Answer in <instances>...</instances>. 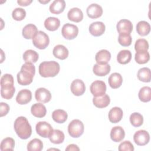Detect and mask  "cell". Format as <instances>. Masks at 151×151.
<instances>
[{
  "instance_id": "obj_14",
  "label": "cell",
  "mask_w": 151,
  "mask_h": 151,
  "mask_svg": "<svg viewBox=\"0 0 151 151\" xmlns=\"http://www.w3.org/2000/svg\"><path fill=\"white\" fill-rule=\"evenodd\" d=\"M86 12L88 17L92 19H95L100 17L103 14L102 7L97 4H90L86 9Z\"/></svg>"
},
{
  "instance_id": "obj_25",
  "label": "cell",
  "mask_w": 151,
  "mask_h": 151,
  "mask_svg": "<svg viewBox=\"0 0 151 151\" xmlns=\"http://www.w3.org/2000/svg\"><path fill=\"white\" fill-rule=\"evenodd\" d=\"M108 82L112 88H118L122 84L123 78L120 73H113L109 76Z\"/></svg>"
},
{
  "instance_id": "obj_29",
  "label": "cell",
  "mask_w": 151,
  "mask_h": 151,
  "mask_svg": "<svg viewBox=\"0 0 151 151\" xmlns=\"http://www.w3.org/2000/svg\"><path fill=\"white\" fill-rule=\"evenodd\" d=\"M136 31L139 35L146 36L148 35L150 31V25L149 23L146 21H140L136 25Z\"/></svg>"
},
{
  "instance_id": "obj_35",
  "label": "cell",
  "mask_w": 151,
  "mask_h": 151,
  "mask_svg": "<svg viewBox=\"0 0 151 151\" xmlns=\"http://www.w3.org/2000/svg\"><path fill=\"white\" fill-rule=\"evenodd\" d=\"M38 54L32 50H27L23 54V59L25 63H36L38 60Z\"/></svg>"
},
{
  "instance_id": "obj_49",
  "label": "cell",
  "mask_w": 151,
  "mask_h": 151,
  "mask_svg": "<svg viewBox=\"0 0 151 151\" xmlns=\"http://www.w3.org/2000/svg\"><path fill=\"white\" fill-rule=\"evenodd\" d=\"M48 150H59V149H50Z\"/></svg>"
},
{
  "instance_id": "obj_20",
  "label": "cell",
  "mask_w": 151,
  "mask_h": 151,
  "mask_svg": "<svg viewBox=\"0 0 151 151\" xmlns=\"http://www.w3.org/2000/svg\"><path fill=\"white\" fill-rule=\"evenodd\" d=\"M31 112L34 116L38 118H42L46 115L47 109L43 104L37 103L31 106Z\"/></svg>"
},
{
  "instance_id": "obj_1",
  "label": "cell",
  "mask_w": 151,
  "mask_h": 151,
  "mask_svg": "<svg viewBox=\"0 0 151 151\" xmlns=\"http://www.w3.org/2000/svg\"><path fill=\"white\" fill-rule=\"evenodd\" d=\"M35 73V67L32 63H25L24 64L20 71L17 74L18 83L22 86H27L32 82Z\"/></svg>"
},
{
  "instance_id": "obj_19",
  "label": "cell",
  "mask_w": 151,
  "mask_h": 151,
  "mask_svg": "<svg viewBox=\"0 0 151 151\" xmlns=\"http://www.w3.org/2000/svg\"><path fill=\"white\" fill-rule=\"evenodd\" d=\"M111 54L110 52L105 49L99 51L95 56V60L97 64H106L110 60Z\"/></svg>"
},
{
  "instance_id": "obj_13",
  "label": "cell",
  "mask_w": 151,
  "mask_h": 151,
  "mask_svg": "<svg viewBox=\"0 0 151 151\" xmlns=\"http://www.w3.org/2000/svg\"><path fill=\"white\" fill-rule=\"evenodd\" d=\"M106 26L103 22L96 21L92 22L89 27L90 33L94 37H99L104 34Z\"/></svg>"
},
{
  "instance_id": "obj_11",
  "label": "cell",
  "mask_w": 151,
  "mask_h": 151,
  "mask_svg": "<svg viewBox=\"0 0 151 151\" xmlns=\"http://www.w3.org/2000/svg\"><path fill=\"white\" fill-rule=\"evenodd\" d=\"M35 98L38 101L45 103L51 100V94L47 88L40 87L36 90L35 92Z\"/></svg>"
},
{
  "instance_id": "obj_23",
  "label": "cell",
  "mask_w": 151,
  "mask_h": 151,
  "mask_svg": "<svg viewBox=\"0 0 151 151\" xmlns=\"http://www.w3.org/2000/svg\"><path fill=\"white\" fill-rule=\"evenodd\" d=\"M110 97L106 93L101 96L94 97L93 99V103L94 105L98 108L106 107L110 104Z\"/></svg>"
},
{
  "instance_id": "obj_12",
  "label": "cell",
  "mask_w": 151,
  "mask_h": 151,
  "mask_svg": "<svg viewBox=\"0 0 151 151\" xmlns=\"http://www.w3.org/2000/svg\"><path fill=\"white\" fill-rule=\"evenodd\" d=\"M117 32L120 34H130L133 30V25L130 20L122 19L120 20L116 25Z\"/></svg>"
},
{
  "instance_id": "obj_41",
  "label": "cell",
  "mask_w": 151,
  "mask_h": 151,
  "mask_svg": "<svg viewBox=\"0 0 151 151\" xmlns=\"http://www.w3.org/2000/svg\"><path fill=\"white\" fill-rule=\"evenodd\" d=\"M118 42L123 47H128L132 44V38L130 34H120L118 37Z\"/></svg>"
},
{
  "instance_id": "obj_30",
  "label": "cell",
  "mask_w": 151,
  "mask_h": 151,
  "mask_svg": "<svg viewBox=\"0 0 151 151\" xmlns=\"http://www.w3.org/2000/svg\"><path fill=\"white\" fill-rule=\"evenodd\" d=\"M132 59V53L130 50H123L119 51L117 55V61L121 64L129 63Z\"/></svg>"
},
{
  "instance_id": "obj_17",
  "label": "cell",
  "mask_w": 151,
  "mask_h": 151,
  "mask_svg": "<svg viewBox=\"0 0 151 151\" xmlns=\"http://www.w3.org/2000/svg\"><path fill=\"white\" fill-rule=\"evenodd\" d=\"M124 130L121 126H114L111 129L110 131V138L113 142H121L124 138Z\"/></svg>"
},
{
  "instance_id": "obj_33",
  "label": "cell",
  "mask_w": 151,
  "mask_h": 151,
  "mask_svg": "<svg viewBox=\"0 0 151 151\" xmlns=\"http://www.w3.org/2000/svg\"><path fill=\"white\" fill-rule=\"evenodd\" d=\"M15 92V88L14 85L1 86V95L5 99H11Z\"/></svg>"
},
{
  "instance_id": "obj_10",
  "label": "cell",
  "mask_w": 151,
  "mask_h": 151,
  "mask_svg": "<svg viewBox=\"0 0 151 151\" xmlns=\"http://www.w3.org/2000/svg\"><path fill=\"white\" fill-rule=\"evenodd\" d=\"M70 90L74 95L80 96L84 93L86 91V86L81 80L76 79L72 81L70 86Z\"/></svg>"
},
{
  "instance_id": "obj_6",
  "label": "cell",
  "mask_w": 151,
  "mask_h": 151,
  "mask_svg": "<svg viewBox=\"0 0 151 151\" xmlns=\"http://www.w3.org/2000/svg\"><path fill=\"white\" fill-rule=\"evenodd\" d=\"M61 34L63 37L65 39L73 40L77 36L78 34V28L76 25L67 23L63 26Z\"/></svg>"
},
{
  "instance_id": "obj_9",
  "label": "cell",
  "mask_w": 151,
  "mask_h": 151,
  "mask_svg": "<svg viewBox=\"0 0 151 151\" xmlns=\"http://www.w3.org/2000/svg\"><path fill=\"white\" fill-rule=\"evenodd\" d=\"M134 143L138 146H145L150 140L149 133L145 130H139L133 135Z\"/></svg>"
},
{
  "instance_id": "obj_21",
  "label": "cell",
  "mask_w": 151,
  "mask_h": 151,
  "mask_svg": "<svg viewBox=\"0 0 151 151\" xmlns=\"http://www.w3.org/2000/svg\"><path fill=\"white\" fill-rule=\"evenodd\" d=\"M67 17L68 19L71 21L79 22L83 19V13L80 8L74 7L68 11L67 13Z\"/></svg>"
},
{
  "instance_id": "obj_15",
  "label": "cell",
  "mask_w": 151,
  "mask_h": 151,
  "mask_svg": "<svg viewBox=\"0 0 151 151\" xmlns=\"http://www.w3.org/2000/svg\"><path fill=\"white\" fill-rule=\"evenodd\" d=\"M31 99L32 93L28 89L20 90L16 97V101L19 104H26L30 102Z\"/></svg>"
},
{
  "instance_id": "obj_31",
  "label": "cell",
  "mask_w": 151,
  "mask_h": 151,
  "mask_svg": "<svg viewBox=\"0 0 151 151\" xmlns=\"http://www.w3.org/2000/svg\"><path fill=\"white\" fill-rule=\"evenodd\" d=\"M48 138L51 143L54 144H60L64 142L65 136L61 130L55 129L53 130L51 134Z\"/></svg>"
},
{
  "instance_id": "obj_4",
  "label": "cell",
  "mask_w": 151,
  "mask_h": 151,
  "mask_svg": "<svg viewBox=\"0 0 151 151\" xmlns=\"http://www.w3.org/2000/svg\"><path fill=\"white\" fill-rule=\"evenodd\" d=\"M84 130V124L78 119L73 120L68 126V132L70 136L74 138L80 137L83 134Z\"/></svg>"
},
{
  "instance_id": "obj_27",
  "label": "cell",
  "mask_w": 151,
  "mask_h": 151,
  "mask_svg": "<svg viewBox=\"0 0 151 151\" xmlns=\"http://www.w3.org/2000/svg\"><path fill=\"white\" fill-rule=\"evenodd\" d=\"M38 31L36 25L32 24H28L22 29V34L25 39H32Z\"/></svg>"
},
{
  "instance_id": "obj_47",
  "label": "cell",
  "mask_w": 151,
  "mask_h": 151,
  "mask_svg": "<svg viewBox=\"0 0 151 151\" xmlns=\"http://www.w3.org/2000/svg\"><path fill=\"white\" fill-rule=\"evenodd\" d=\"M65 150H80V148L75 144H70L65 148Z\"/></svg>"
},
{
  "instance_id": "obj_36",
  "label": "cell",
  "mask_w": 151,
  "mask_h": 151,
  "mask_svg": "<svg viewBox=\"0 0 151 151\" xmlns=\"http://www.w3.org/2000/svg\"><path fill=\"white\" fill-rule=\"evenodd\" d=\"M134 59L137 63L143 64L147 63L150 60V54L147 51L136 52L134 55Z\"/></svg>"
},
{
  "instance_id": "obj_2",
  "label": "cell",
  "mask_w": 151,
  "mask_h": 151,
  "mask_svg": "<svg viewBox=\"0 0 151 151\" xmlns=\"http://www.w3.org/2000/svg\"><path fill=\"white\" fill-rule=\"evenodd\" d=\"M14 127L16 133L21 139H27L32 134L31 126L25 117L20 116L17 118Z\"/></svg>"
},
{
  "instance_id": "obj_46",
  "label": "cell",
  "mask_w": 151,
  "mask_h": 151,
  "mask_svg": "<svg viewBox=\"0 0 151 151\" xmlns=\"http://www.w3.org/2000/svg\"><path fill=\"white\" fill-rule=\"evenodd\" d=\"M32 0H18L17 3L21 6H27L32 3Z\"/></svg>"
},
{
  "instance_id": "obj_42",
  "label": "cell",
  "mask_w": 151,
  "mask_h": 151,
  "mask_svg": "<svg viewBox=\"0 0 151 151\" xmlns=\"http://www.w3.org/2000/svg\"><path fill=\"white\" fill-rule=\"evenodd\" d=\"M25 16L26 11L22 8H16L12 12V17L16 21H22Z\"/></svg>"
},
{
  "instance_id": "obj_40",
  "label": "cell",
  "mask_w": 151,
  "mask_h": 151,
  "mask_svg": "<svg viewBox=\"0 0 151 151\" xmlns=\"http://www.w3.org/2000/svg\"><path fill=\"white\" fill-rule=\"evenodd\" d=\"M149 47L147 41L144 38L137 39L134 44V49L136 52L147 51Z\"/></svg>"
},
{
  "instance_id": "obj_44",
  "label": "cell",
  "mask_w": 151,
  "mask_h": 151,
  "mask_svg": "<svg viewBox=\"0 0 151 151\" xmlns=\"http://www.w3.org/2000/svg\"><path fill=\"white\" fill-rule=\"evenodd\" d=\"M119 151H133L134 146L129 140H125L122 142L119 146Z\"/></svg>"
},
{
  "instance_id": "obj_28",
  "label": "cell",
  "mask_w": 151,
  "mask_h": 151,
  "mask_svg": "<svg viewBox=\"0 0 151 151\" xmlns=\"http://www.w3.org/2000/svg\"><path fill=\"white\" fill-rule=\"evenodd\" d=\"M68 117L67 112L62 109L55 110L52 113V118L53 120L58 123H64Z\"/></svg>"
},
{
  "instance_id": "obj_43",
  "label": "cell",
  "mask_w": 151,
  "mask_h": 151,
  "mask_svg": "<svg viewBox=\"0 0 151 151\" xmlns=\"http://www.w3.org/2000/svg\"><path fill=\"white\" fill-rule=\"evenodd\" d=\"M14 85V78L10 74H5L1 78V86Z\"/></svg>"
},
{
  "instance_id": "obj_7",
  "label": "cell",
  "mask_w": 151,
  "mask_h": 151,
  "mask_svg": "<svg viewBox=\"0 0 151 151\" xmlns=\"http://www.w3.org/2000/svg\"><path fill=\"white\" fill-rule=\"evenodd\" d=\"M35 130L38 135L44 138L49 137L53 131L51 125L44 121L38 122L35 126Z\"/></svg>"
},
{
  "instance_id": "obj_3",
  "label": "cell",
  "mask_w": 151,
  "mask_h": 151,
  "mask_svg": "<svg viewBox=\"0 0 151 151\" xmlns=\"http://www.w3.org/2000/svg\"><path fill=\"white\" fill-rule=\"evenodd\" d=\"M39 74L43 77H53L60 70V64L55 61H43L39 65Z\"/></svg>"
},
{
  "instance_id": "obj_24",
  "label": "cell",
  "mask_w": 151,
  "mask_h": 151,
  "mask_svg": "<svg viewBox=\"0 0 151 151\" xmlns=\"http://www.w3.org/2000/svg\"><path fill=\"white\" fill-rule=\"evenodd\" d=\"M110 65L109 64H96L93 66V71L95 75L97 76H105L110 71Z\"/></svg>"
},
{
  "instance_id": "obj_18",
  "label": "cell",
  "mask_w": 151,
  "mask_h": 151,
  "mask_svg": "<svg viewBox=\"0 0 151 151\" xmlns=\"http://www.w3.org/2000/svg\"><path fill=\"white\" fill-rule=\"evenodd\" d=\"M54 56L60 60H65L68 56V50L63 45L58 44L55 45L52 50Z\"/></svg>"
},
{
  "instance_id": "obj_37",
  "label": "cell",
  "mask_w": 151,
  "mask_h": 151,
  "mask_svg": "<svg viewBox=\"0 0 151 151\" xmlns=\"http://www.w3.org/2000/svg\"><path fill=\"white\" fill-rule=\"evenodd\" d=\"M43 149V143L39 139H33L27 145L28 151H41Z\"/></svg>"
},
{
  "instance_id": "obj_39",
  "label": "cell",
  "mask_w": 151,
  "mask_h": 151,
  "mask_svg": "<svg viewBox=\"0 0 151 151\" xmlns=\"http://www.w3.org/2000/svg\"><path fill=\"white\" fill-rule=\"evenodd\" d=\"M15 147V140L14 139L7 137L4 139L0 145L1 150H13Z\"/></svg>"
},
{
  "instance_id": "obj_34",
  "label": "cell",
  "mask_w": 151,
  "mask_h": 151,
  "mask_svg": "<svg viewBox=\"0 0 151 151\" xmlns=\"http://www.w3.org/2000/svg\"><path fill=\"white\" fill-rule=\"evenodd\" d=\"M139 99L142 102L146 103L150 101L151 99V88L149 86L142 87L138 94Z\"/></svg>"
},
{
  "instance_id": "obj_38",
  "label": "cell",
  "mask_w": 151,
  "mask_h": 151,
  "mask_svg": "<svg viewBox=\"0 0 151 151\" xmlns=\"http://www.w3.org/2000/svg\"><path fill=\"white\" fill-rule=\"evenodd\" d=\"M130 122L134 127H138L143 124V116L137 112H134L130 114L129 117Z\"/></svg>"
},
{
  "instance_id": "obj_26",
  "label": "cell",
  "mask_w": 151,
  "mask_h": 151,
  "mask_svg": "<svg viewBox=\"0 0 151 151\" xmlns=\"http://www.w3.org/2000/svg\"><path fill=\"white\" fill-rule=\"evenodd\" d=\"M60 25V21L58 18L50 17L45 19L44 21L45 28L50 31H54L57 30Z\"/></svg>"
},
{
  "instance_id": "obj_16",
  "label": "cell",
  "mask_w": 151,
  "mask_h": 151,
  "mask_svg": "<svg viewBox=\"0 0 151 151\" xmlns=\"http://www.w3.org/2000/svg\"><path fill=\"white\" fill-rule=\"evenodd\" d=\"M123 116V112L121 108L119 107H114L111 109L109 112L108 117L110 122L113 123L119 122Z\"/></svg>"
},
{
  "instance_id": "obj_8",
  "label": "cell",
  "mask_w": 151,
  "mask_h": 151,
  "mask_svg": "<svg viewBox=\"0 0 151 151\" xmlns=\"http://www.w3.org/2000/svg\"><path fill=\"white\" fill-rule=\"evenodd\" d=\"M90 90L94 97L101 96L106 91V83L101 80H96L91 84Z\"/></svg>"
},
{
  "instance_id": "obj_32",
  "label": "cell",
  "mask_w": 151,
  "mask_h": 151,
  "mask_svg": "<svg viewBox=\"0 0 151 151\" xmlns=\"http://www.w3.org/2000/svg\"><path fill=\"white\" fill-rule=\"evenodd\" d=\"M137 78L143 82L149 83L151 80V73L150 68L147 67H143L140 68L137 74Z\"/></svg>"
},
{
  "instance_id": "obj_48",
  "label": "cell",
  "mask_w": 151,
  "mask_h": 151,
  "mask_svg": "<svg viewBox=\"0 0 151 151\" xmlns=\"http://www.w3.org/2000/svg\"><path fill=\"white\" fill-rule=\"evenodd\" d=\"M50 1V0H46V1H39V2H41V3H42V4H46V3H48V2H49Z\"/></svg>"
},
{
  "instance_id": "obj_5",
  "label": "cell",
  "mask_w": 151,
  "mask_h": 151,
  "mask_svg": "<svg viewBox=\"0 0 151 151\" xmlns=\"http://www.w3.org/2000/svg\"><path fill=\"white\" fill-rule=\"evenodd\" d=\"M50 43L48 35L42 31H38L32 38V44L37 48L43 50L46 48Z\"/></svg>"
},
{
  "instance_id": "obj_22",
  "label": "cell",
  "mask_w": 151,
  "mask_h": 151,
  "mask_svg": "<svg viewBox=\"0 0 151 151\" xmlns=\"http://www.w3.org/2000/svg\"><path fill=\"white\" fill-rule=\"evenodd\" d=\"M65 7V2L64 0H54L50 5V11L54 14H59L63 12Z\"/></svg>"
},
{
  "instance_id": "obj_45",
  "label": "cell",
  "mask_w": 151,
  "mask_h": 151,
  "mask_svg": "<svg viewBox=\"0 0 151 151\" xmlns=\"http://www.w3.org/2000/svg\"><path fill=\"white\" fill-rule=\"evenodd\" d=\"M0 114L1 117H3L6 115L9 111V105L4 102H1L0 103Z\"/></svg>"
}]
</instances>
